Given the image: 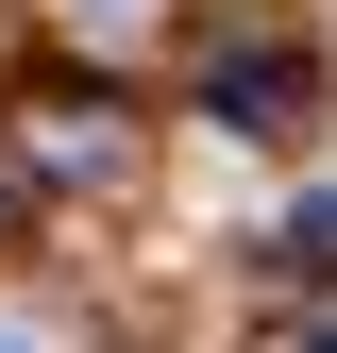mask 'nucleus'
Masks as SVG:
<instances>
[{"label": "nucleus", "mask_w": 337, "mask_h": 353, "mask_svg": "<svg viewBox=\"0 0 337 353\" xmlns=\"http://www.w3.org/2000/svg\"><path fill=\"white\" fill-rule=\"evenodd\" d=\"M287 84H304L287 51H236V68H220V118H287Z\"/></svg>", "instance_id": "1"}, {"label": "nucleus", "mask_w": 337, "mask_h": 353, "mask_svg": "<svg viewBox=\"0 0 337 353\" xmlns=\"http://www.w3.org/2000/svg\"><path fill=\"white\" fill-rule=\"evenodd\" d=\"M270 252H287V270H320V286H337V202H287V236H270Z\"/></svg>", "instance_id": "2"}, {"label": "nucleus", "mask_w": 337, "mask_h": 353, "mask_svg": "<svg viewBox=\"0 0 337 353\" xmlns=\"http://www.w3.org/2000/svg\"><path fill=\"white\" fill-rule=\"evenodd\" d=\"M287 353H337V320H304V336H287Z\"/></svg>", "instance_id": "3"}, {"label": "nucleus", "mask_w": 337, "mask_h": 353, "mask_svg": "<svg viewBox=\"0 0 337 353\" xmlns=\"http://www.w3.org/2000/svg\"><path fill=\"white\" fill-rule=\"evenodd\" d=\"M102 17H118V0H102Z\"/></svg>", "instance_id": "4"}]
</instances>
